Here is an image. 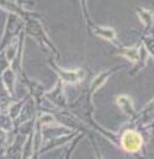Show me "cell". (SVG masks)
<instances>
[{"mask_svg": "<svg viewBox=\"0 0 154 159\" xmlns=\"http://www.w3.org/2000/svg\"><path fill=\"white\" fill-rule=\"evenodd\" d=\"M142 137L139 133L134 132V131H127L125 132V134L122 136V139H121V143H122V147L125 151L127 152H137L141 146H142Z\"/></svg>", "mask_w": 154, "mask_h": 159, "instance_id": "cell-1", "label": "cell"}]
</instances>
